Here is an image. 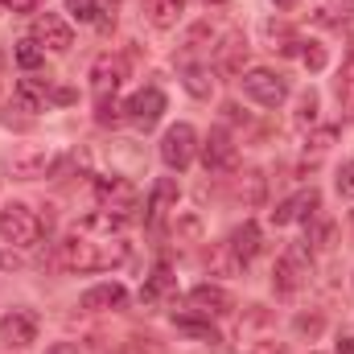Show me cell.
Instances as JSON below:
<instances>
[{
	"label": "cell",
	"mask_w": 354,
	"mask_h": 354,
	"mask_svg": "<svg viewBox=\"0 0 354 354\" xmlns=\"http://www.w3.org/2000/svg\"><path fill=\"white\" fill-rule=\"evenodd\" d=\"M128 260V243L120 235H95L91 227H75L62 243H58V264L71 268V272H107V268H120Z\"/></svg>",
	"instance_id": "obj_1"
},
{
	"label": "cell",
	"mask_w": 354,
	"mask_h": 354,
	"mask_svg": "<svg viewBox=\"0 0 354 354\" xmlns=\"http://www.w3.org/2000/svg\"><path fill=\"white\" fill-rule=\"evenodd\" d=\"M41 231H46V223H41L25 202H8V206L0 210V239H4V243H12V248H33V243L41 239Z\"/></svg>",
	"instance_id": "obj_2"
},
{
	"label": "cell",
	"mask_w": 354,
	"mask_h": 354,
	"mask_svg": "<svg viewBox=\"0 0 354 354\" xmlns=\"http://www.w3.org/2000/svg\"><path fill=\"white\" fill-rule=\"evenodd\" d=\"M95 194H99L103 210L115 214L120 223H128L132 210L140 206V194H136V185H132L128 177H99V181H95Z\"/></svg>",
	"instance_id": "obj_3"
},
{
	"label": "cell",
	"mask_w": 354,
	"mask_h": 354,
	"mask_svg": "<svg viewBox=\"0 0 354 354\" xmlns=\"http://www.w3.org/2000/svg\"><path fill=\"white\" fill-rule=\"evenodd\" d=\"M239 83H243V95L256 99L260 107H280V103L288 99V83H284V75H276V71H268V66L248 71Z\"/></svg>",
	"instance_id": "obj_4"
},
{
	"label": "cell",
	"mask_w": 354,
	"mask_h": 354,
	"mask_svg": "<svg viewBox=\"0 0 354 354\" xmlns=\"http://www.w3.org/2000/svg\"><path fill=\"white\" fill-rule=\"evenodd\" d=\"M58 169V153L54 149H41V145H21L17 153H8V174L12 177H50Z\"/></svg>",
	"instance_id": "obj_5"
},
{
	"label": "cell",
	"mask_w": 354,
	"mask_h": 354,
	"mask_svg": "<svg viewBox=\"0 0 354 354\" xmlns=\"http://www.w3.org/2000/svg\"><path fill=\"white\" fill-rule=\"evenodd\" d=\"M161 115H165V91H161V87L136 91V95L124 103V120H128V124H136V128H145V132H149Z\"/></svg>",
	"instance_id": "obj_6"
},
{
	"label": "cell",
	"mask_w": 354,
	"mask_h": 354,
	"mask_svg": "<svg viewBox=\"0 0 354 354\" xmlns=\"http://www.w3.org/2000/svg\"><path fill=\"white\" fill-rule=\"evenodd\" d=\"M194 153H198V132L189 124H174L165 132V140H161V161L169 169H185L194 161Z\"/></svg>",
	"instance_id": "obj_7"
},
{
	"label": "cell",
	"mask_w": 354,
	"mask_h": 354,
	"mask_svg": "<svg viewBox=\"0 0 354 354\" xmlns=\"http://www.w3.org/2000/svg\"><path fill=\"white\" fill-rule=\"evenodd\" d=\"M305 276H309V264H305V248L297 243V248H288L280 260H276V268H272V284H276V292H297L301 284H305Z\"/></svg>",
	"instance_id": "obj_8"
},
{
	"label": "cell",
	"mask_w": 354,
	"mask_h": 354,
	"mask_svg": "<svg viewBox=\"0 0 354 354\" xmlns=\"http://www.w3.org/2000/svg\"><path fill=\"white\" fill-rule=\"evenodd\" d=\"M235 161H239V153H235L231 132H227V128H210V136H206V145H202V165H206L210 174H227V169H235Z\"/></svg>",
	"instance_id": "obj_9"
},
{
	"label": "cell",
	"mask_w": 354,
	"mask_h": 354,
	"mask_svg": "<svg viewBox=\"0 0 354 354\" xmlns=\"http://www.w3.org/2000/svg\"><path fill=\"white\" fill-rule=\"evenodd\" d=\"M33 41L46 46V50H54V54H66V50L75 46V33H71V25H66L58 12H41V17L33 21Z\"/></svg>",
	"instance_id": "obj_10"
},
{
	"label": "cell",
	"mask_w": 354,
	"mask_h": 354,
	"mask_svg": "<svg viewBox=\"0 0 354 354\" xmlns=\"http://www.w3.org/2000/svg\"><path fill=\"white\" fill-rule=\"evenodd\" d=\"M128 79V62L120 58V54H99L95 58V66H91V87L99 99H107V95H115V87Z\"/></svg>",
	"instance_id": "obj_11"
},
{
	"label": "cell",
	"mask_w": 354,
	"mask_h": 354,
	"mask_svg": "<svg viewBox=\"0 0 354 354\" xmlns=\"http://www.w3.org/2000/svg\"><path fill=\"white\" fill-rule=\"evenodd\" d=\"M0 342L4 346H33L37 342V317L29 313V309H12V313H4L0 317Z\"/></svg>",
	"instance_id": "obj_12"
},
{
	"label": "cell",
	"mask_w": 354,
	"mask_h": 354,
	"mask_svg": "<svg viewBox=\"0 0 354 354\" xmlns=\"http://www.w3.org/2000/svg\"><path fill=\"white\" fill-rule=\"evenodd\" d=\"M317 206H322V194L309 185V189H301L297 198L280 202V206L272 210V223H276V227H284V223H297V218H301V223H309V218L317 214Z\"/></svg>",
	"instance_id": "obj_13"
},
{
	"label": "cell",
	"mask_w": 354,
	"mask_h": 354,
	"mask_svg": "<svg viewBox=\"0 0 354 354\" xmlns=\"http://www.w3.org/2000/svg\"><path fill=\"white\" fill-rule=\"evenodd\" d=\"M243 62H248V37L243 33H227L223 46L214 50V66L223 75H243Z\"/></svg>",
	"instance_id": "obj_14"
},
{
	"label": "cell",
	"mask_w": 354,
	"mask_h": 354,
	"mask_svg": "<svg viewBox=\"0 0 354 354\" xmlns=\"http://www.w3.org/2000/svg\"><path fill=\"white\" fill-rule=\"evenodd\" d=\"M189 301L198 305V313H214V317H223V313H231L235 309V297L227 292V288H218V284H198L194 292H189Z\"/></svg>",
	"instance_id": "obj_15"
},
{
	"label": "cell",
	"mask_w": 354,
	"mask_h": 354,
	"mask_svg": "<svg viewBox=\"0 0 354 354\" xmlns=\"http://www.w3.org/2000/svg\"><path fill=\"white\" fill-rule=\"evenodd\" d=\"M169 210H177V181L174 177H161L153 185V198H149V223H161Z\"/></svg>",
	"instance_id": "obj_16"
},
{
	"label": "cell",
	"mask_w": 354,
	"mask_h": 354,
	"mask_svg": "<svg viewBox=\"0 0 354 354\" xmlns=\"http://www.w3.org/2000/svg\"><path fill=\"white\" fill-rule=\"evenodd\" d=\"M124 301H128L124 284H95L83 292V309H120Z\"/></svg>",
	"instance_id": "obj_17"
},
{
	"label": "cell",
	"mask_w": 354,
	"mask_h": 354,
	"mask_svg": "<svg viewBox=\"0 0 354 354\" xmlns=\"http://www.w3.org/2000/svg\"><path fill=\"white\" fill-rule=\"evenodd\" d=\"M227 243H231V252L248 264V260L260 252V227H256V223H243V227H235V231H231V239H227Z\"/></svg>",
	"instance_id": "obj_18"
},
{
	"label": "cell",
	"mask_w": 354,
	"mask_h": 354,
	"mask_svg": "<svg viewBox=\"0 0 354 354\" xmlns=\"http://www.w3.org/2000/svg\"><path fill=\"white\" fill-rule=\"evenodd\" d=\"M181 8H185V0H145V12L157 29H174L181 21Z\"/></svg>",
	"instance_id": "obj_19"
},
{
	"label": "cell",
	"mask_w": 354,
	"mask_h": 354,
	"mask_svg": "<svg viewBox=\"0 0 354 354\" xmlns=\"http://www.w3.org/2000/svg\"><path fill=\"white\" fill-rule=\"evenodd\" d=\"M12 95H17V103H21L25 111H41V107H46V99H50V87H46V83H37V79H21Z\"/></svg>",
	"instance_id": "obj_20"
},
{
	"label": "cell",
	"mask_w": 354,
	"mask_h": 354,
	"mask_svg": "<svg viewBox=\"0 0 354 354\" xmlns=\"http://www.w3.org/2000/svg\"><path fill=\"white\" fill-rule=\"evenodd\" d=\"M181 83H185L189 95L206 99V95H210V71H206V66H194V62H181Z\"/></svg>",
	"instance_id": "obj_21"
},
{
	"label": "cell",
	"mask_w": 354,
	"mask_h": 354,
	"mask_svg": "<svg viewBox=\"0 0 354 354\" xmlns=\"http://www.w3.org/2000/svg\"><path fill=\"white\" fill-rule=\"evenodd\" d=\"M210 272H214V276H235V272H243V260L231 252V243H218V248L210 252Z\"/></svg>",
	"instance_id": "obj_22"
},
{
	"label": "cell",
	"mask_w": 354,
	"mask_h": 354,
	"mask_svg": "<svg viewBox=\"0 0 354 354\" xmlns=\"http://www.w3.org/2000/svg\"><path fill=\"white\" fill-rule=\"evenodd\" d=\"M235 194L243 198V206H260L264 202V177L256 174V169H248V174L239 177V189Z\"/></svg>",
	"instance_id": "obj_23"
},
{
	"label": "cell",
	"mask_w": 354,
	"mask_h": 354,
	"mask_svg": "<svg viewBox=\"0 0 354 354\" xmlns=\"http://www.w3.org/2000/svg\"><path fill=\"white\" fill-rule=\"evenodd\" d=\"M12 54H17V66H21V71H37V66L46 62V54L37 50V41H33V37H29V41H17V50H12Z\"/></svg>",
	"instance_id": "obj_24"
},
{
	"label": "cell",
	"mask_w": 354,
	"mask_h": 354,
	"mask_svg": "<svg viewBox=\"0 0 354 354\" xmlns=\"http://www.w3.org/2000/svg\"><path fill=\"white\" fill-rule=\"evenodd\" d=\"M297 124H301V128L317 124V91H305V95H301V103H297Z\"/></svg>",
	"instance_id": "obj_25"
},
{
	"label": "cell",
	"mask_w": 354,
	"mask_h": 354,
	"mask_svg": "<svg viewBox=\"0 0 354 354\" xmlns=\"http://www.w3.org/2000/svg\"><path fill=\"white\" fill-rule=\"evenodd\" d=\"M177 330H185V334H194V338H202V342H218V334L206 326V322H194V317H174Z\"/></svg>",
	"instance_id": "obj_26"
},
{
	"label": "cell",
	"mask_w": 354,
	"mask_h": 354,
	"mask_svg": "<svg viewBox=\"0 0 354 354\" xmlns=\"http://www.w3.org/2000/svg\"><path fill=\"white\" fill-rule=\"evenodd\" d=\"M338 99L354 111V58L342 66V79H338Z\"/></svg>",
	"instance_id": "obj_27"
},
{
	"label": "cell",
	"mask_w": 354,
	"mask_h": 354,
	"mask_svg": "<svg viewBox=\"0 0 354 354\" xmlns=\"http://www.w3.org/2000/svg\"><path fill=\"white\" fill-rule=\"evenodd\" d=\"M66 8H71L79 21H87V25L99 21V4H95V0H66Z\"/></svg>",
	"instance_id": "obj_28"
},
{
	"label": "cell",
	"mask_w": 354,
	"mask_h": 354,
	"mask_svg": "<svg viewBox=\"0 0 354 354\" xmlns=\"http://www.w3.org/2000/svg\"><path fill=\"white\" fill-rule=\"evenodd\" d=\"M169 284H174V276H169V268L161 264V268H157V272H153V284H149V288H145L140 297H145V301H153V297H157V292H165Z\"/></svg>",
	"instance_id": "obj_29"
},
{
	"label": "cell",
	"mask_w": 354,
	"mask_h": 354,
	"mask_svg": "<svg viewBox=\"0 0 354 354\" xmlns=\"http://www.w3.org/2000/svg\"><path fill=\"white\" fill-rule=\"evenodd\" d=\"M301 46H305V41H301ZM301 62H305V66H309V71H322V66H326V50H322V46H313V41H309V46H305V50H301Z\"/></svg>",
	"instance_id": "obj_30"
},
{
	"label": "cell",
	"mask_w": 354,
	"mask_h": 354,
	"mask_svg": "<svg viewBox=\"0 0 354 354\" xmlns=\"http://www.w3.org/2000/svg\"><path fill=\"white\" fill-rule=\"evenodd\" d=\"M330 239H334V223H317V227H309V243H313V248H330Z\"/></svg>",
	"instance_id": "obj_31"
},
{
	"label": "cell",
	"mask_w": 354,
	"mask_h": 354,
	"mask_svg": "<svg viewBox=\"0 0 354 354\" xmlns=\"http://www.w3.org/2000/svg\"><path fill=\"white\" fill-rule=\"evenodd\" d=\"M338 194H342V198H354V161H346V165L338 169Z\"/></svg>",
	"instance_id": "obj_32"
},
{
	"label": "cell",
	"mask_w": 354,
	"mask_h": 354,
	"mask_svg": "<svg viewBox=\"0 0 354 354\" xmlns=\"http://www.w3.org/2000/svg\"><path fill=\"white\" fill-rule=\"evenodd\" d=\"M120 115H124V107H115V103H111V99H99V115H95V120H99V124H115V120H120Z\"/></svg>",
	"instance_id": "obj_33"
},
{
	"label": "cell",
	"mask_w": 354,
	"mask_h": 354,
	"mask_svg": "<svg viewBox=\"0 0 354 354\" xmlns=\"http://www.w3.org/2000/svg\"><path fill=\"white\" fill-rule=\"evenodd\" d=\"M248 354H284V342H272V338H260V342H252V351Z\"/></svg>",
	"instance_id": "obj_34"
},
{
	"label": "cell",
	"mask_w": 354,
	"mask_h": 354,
	"mask_svg": "<svg viewBox=\"0 0 354 354\" xmlns=\"http://www.w3.org/2000/svg\"><path fill=\"white\" fill-rule=\"evenodd\" d=\"M4 4H8L12 12H33V8H41L46 0H4Z\"/></svg>",
	"instance_id": "obj_35"
},
{
	"label": "cell",
	"mask_w": 354,
	"mask_h": 354,
	"mask_svg": "<svg viewBox=\"0 0 354 354\" xmlns=\"http://www.w3.org/2000/svg\"><path fill=\"white\" fill-rule=\"evenodd\" d=\"M46 354H79V346H75V342H54Z\"/></svg>",
	"instance_id": "obj_36"
},
{
	"label": "cell",
	"mask_w": 354,
	"mask_h": 354,
	"mask_svg": "<svg viewBox=\"0 0 354 354\" xmlns=\"http://www.w3.org/2000/svg\"><path fill=\"white\" fill-rule=\"evenodd\" d=\"M334 354H354V338H342V342H338V351Z\"/></svg>",
	"instance_id": "obj_37"
},
{
	"label": "cell",
	"mask_w": 354,
	"mask_h": 354,
	"mask_svg": "<svg viewBox=\"0 0 354 354\" xmlns=\"http://www.w3.org/2000/svg\"><path fill=\"white\" fill-rule=\"evenodd\" d=\"M17 264H21L17 256H4V252H0V268H17Z\"/></svg>",
	"instance_id": "obj_38"
},
{
	"label": "cell",
	"mask_w": 354,
	"mask_h": 354,
	"mask_svg": "<svg viewBox=\"0 0 354 354\" xmlns=\"http://www.w3.org/2000/svg\"><path fill=\"white\" fill-rule=\"evenodd\" d=\"M276 4H280V8H288V4H297V0H276Z\"/></svg>",
	"instance_id": "obj_39"
},
{
	"label": "cell",
	"mask_w": 354,
	"mask_h": 354,
	"mask_svg": "<svg viewBox=\"0 0 354 354\" xmlns=\"http://www.w3.org/2000/svg\"><path fill=\"white\" fill-rule=\"evenodd\" d=\"M202 4H227V0H202Z\"/></svg>",
	"instance_id": "obj_40"
},
{
	"label": "cell",
	"mask_w": 354,
	"mask_h": 354,
	"mask_svg": "<svg viewBox=\"0 0 354 354\" xmlns=\"http://www.w3.org/2000/svg\"><path fill=\"white\" fill-rule=\"evenodd\" d=\"M342 4H354V0H342Z\"/></svg>",
	"instance_id": "obj_41"
}]
</instances>
